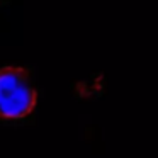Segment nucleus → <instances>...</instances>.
Segmentation results:
<instances>
[{
	"label": "nucleus",
	"mask_w": 158,
	"mask_h": 158,
	"mask_svg": "<svg viewBox=\"0 0 158 158\" xmlns=\"http://www.w3.org/2000/svg\"><path fill=\"white\" fill-rule=\"evenodd\" d=\"M38 94L31 73L22 66L0 68V119L21 121L34 110Z\"/></svg>",
	"instance_id": "obj_1"
}]
</instances>
